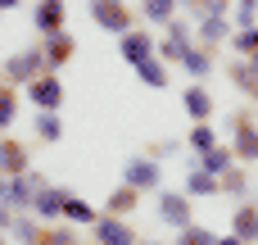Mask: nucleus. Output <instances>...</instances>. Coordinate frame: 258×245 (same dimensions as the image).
<instances>
[{"label": "nucleus", "mask_w": 258, "mask_h": 245, "mask_svg": "<svg viewBox=\"0 0 258 245\" xmlns=\"http://www.w3.org/2000/svg\"><path fill=\"white\" fill-rule=\"evenodd\" d=\"M236 150H240L245 159H258V127L249 123V118L236 123Z\"/></svg>", "instance_id": "nucleus-1"}, {"label": "nucleus", "mask_w": 258, "mask_h": 245, "mask_svg": "<svg viewBox=\"0 0 258 245\" xmlns=\"http://www.w3.org/2000/svg\"><path fill=\"white\" fill-rule=\"evenodd\" d=\"M95 18H100L104 27H113V32L127 27V9H122L118 0H95Z\"/></svg>", "instance_id": "nucleus-2"}, {"label": "nucleus", "mask_w": 258, "mask_h": 245, "mask_svg": "<svg viewBox=\"0 0 258 245\" xmlns=\"http://www.w3.org/2000/svg\"><path fill=\"white\" fill-rule=\"evenodd\" d=\"M236 236H245V241H254L258 236V209H240V218H236Z\"/></svg>", "instance_id": "nucleus-3"}, {"label": "nucleus", "mask_w": 258, "mask_h": 245, "mask_svg": "<svg viewBox=\"0 0 258 245\" xmlns=\"http://www.w3.org/2000/svg\"><path fill=\"white\" fill-rule=\"evenodd\" d=\"M32 95H36V105H50V109H54V105H59V82H54V77H45V82H36V86H32Z\"/></svg>", "instance_id": "nucleus-4"}, {"label": "nucleus", "mask_w": 258, "mask_h": 245, "mask_svg": "<svg viewBox=\"0 0 258 245\" xmlns=\"http://www.w3.org/2000/svg\"><path fill=\"white\" fill-rule=\"evenodd\" d=\"M36 23H41V27H59V23H63V9H59V0H45V5L36 9Z\"/></svg>", "instance_id": "nucleus-5"}, {"label": "nucleus", "mask_w": 258, "mask_h": 245, "mask_svg": "<svg viewBox=\"0 0 258 245\" xmlns=\"http://www.w3.org/2000/svg\"><path fill=\"white\" fill-rule=\"evenodd\" d=\"M186 109H190L195 118H209V109H213V105H209V95H204L200 86H190V91H186Z\"/></svg>", "instance_id": "nucleus-6"}, {"label": "nucleus", "mask_w": 258, "mask_h": 245, "mask_svg": "<svg viewBox=\"0 0 258 245\" xmlns=\"http://www.w3.org/2000/svg\"><path fill=\"white\" fill-rule=\"evenodd\" d=\"M122 55H127V59H136V64H145L150 41H145V36H127V41H122Z\"/></svg>", "instance_id": "nucleus-7"}, {"label": "nucleus", "mask_w": 258, "mask_h": 245, "mask_svg": "<svg viewBox=\"0 0 258 245\" xmlns=\"http://www.w3.org/2000/svg\"><path fill=\"white\" fill-rule=\"evenodd\" d=\"M132 182H159V173L150 164H132Z\"/></svg>", "instance_id": "nucleus-8"}, {"label": "nucleus", "mask_w": 258, "mask_h": 245, "mask_svg": "<svg viewBox=\"0 0 258 245\" xmlns=\"http://www.w3.org/2000/svg\"><path fill=\"white\" fill-rule=\"evenodd\" d=\"M9 118H14V95L0 86V123H9Z\"/></svg>", "instance_id": "nucleus-9"}, {"label": "nucleus", "mask_w": 258, "mask_h": 245, "mask_svg": "<svg viewBox=\"0 0 258 245\" xmlns=\"http://www.w3.org/2000/svg\"><path fill=\"white\" fill-rule=\"evenodd\" d=\"M258 18V0H240V23H254Z\"/></svg>", "instance_id": "nucleus-10"}, {"label": "nucleus", "mask_w": 258, "mask_h": 245, "mask_svg": "<svg viewBox=\"0 0 258 245\" xmlns=\"http://www.w3.org/2000/svg\"><path fill=\"white\" fill-rule=\"evenodd\" d=\"M141 73H145V82H154V86L163 82V68H159V64H141Z\"/></svg>", "instance_id": "nucleus-11"}, {"label": "nucleus", "mask_w": 258, "mask_h": 245, "mask_svg": "<svg viewBox=\"0 0 258 245\" xmlns=\"http://www.w3.org/2000/svg\"><path fill=\"white\" fill-rule=\"evenodd\" d=\"M190 191H200V195H204V191H213V177H195V182H190Z\"/></svg>", "instance_id": "nucleus-12"}, {"label": "nucleus", "mask_w": 258, "mask_h": 245, "mask_svg": "<svg viewBox=\"0 0 258 245\" xmlns=\"http://www.w3.org/2000/svg\"><path fill=\"white\" fill-rule=\"evenodd\" d=\"M218 245H240V241H218Z\"/></svg>", "instance_id": "nucleus-13"}]
</instances>
